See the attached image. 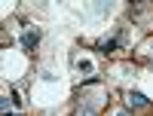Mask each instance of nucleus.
Returning <instances> with one entry per match:
<instances>
[{"label": "nucleus", "mask_w": 153, "mask_h": 116, "mask_svg": "<svg viewBox=\"0 0 153 116\" xmlns=\"http://www.w3.org/2000/svg\"><path fill=\"white\" fill-rule=\"evenodd\" d=\"M117 46H120L117 40H104V43H98V52H113Z\"/></svg>", "instance_id": "nucleus-3"}, {"label": "nucleus", "mask_w": 153, "mask_h": 116, "mask_svg": "<svg viewBox=\"0 0 153 116\" xmlns=\"http://www.w3.org/2000/svg\"><path fill=\"white\" fill-rule=\"evenodd\" d=\"M37 40H40V34H37V31H25V37H22L25 49H34V46H37Z\"/></svg>", "instance_id": "nucleus-1"}, {"label": "nucleus", "mask_w": 153, "mask_h": 116, "mask_svg": "<svg viewBox=\"0 0 153 116\" xmlns=\"http://www.w3.org/2000/svg\"><path fill=\"white\" fill-rule=\"evenodd\" d=\"M117 116H129V113H126V110H120V113H117Z\"/></svg>", "instance_id": "nucleus-4"}, {"label": "nucleus", "mask_w": 153, "mask_h": 116, "mask_svg": "<svg viewBox=\"0 0 153 116\" xmlns=\"http://www.w3.org/2000/svg\"><path fill=\"white\" fill-rule=\"evenodd\" d=\"M86 116H92V113H86Z\"/></svg>", "instance_id": "nucleus-5"}, {"label": "nucleus", "mask_w": 153, "mask_h": 116, "mask_svg": "<svg viewBox=\"0 0 153 116\" xmlns=\"http://www.w3.org/2000/svg\"><path fill=\"white\" fill-rule=\"evenodd\" d=\"M129 104H135V107H144V104H147V98H144L141 92H129Z\"/></svg>", "instance_id": "nucleus-2"}]
</instances>
